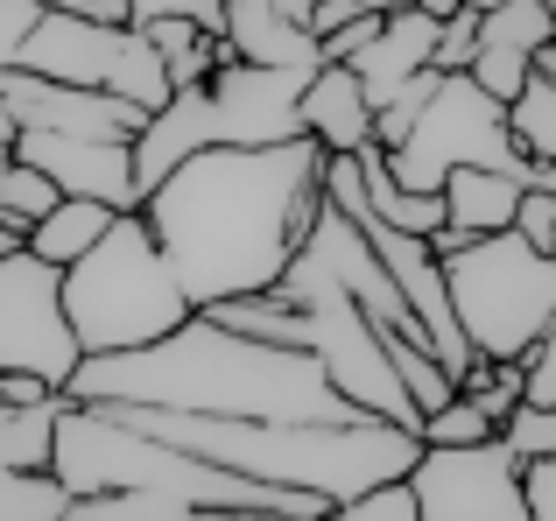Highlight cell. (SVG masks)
Returning <instances> with one entry per match:
<instances>
[{"label":"cell","instance_id":"1","mask_svg":"<svg viewBox=\"0 0 556 521\" xmlns=\"http://www.w3.org/2000/svg\"><path fill=\"white\" fill-rule=\"evenodd\" d=\"M317 205H325V149L311 135L268 141V149L212 141L141 198L198 310L282 282Z\"/></svg>","mask_w":556,"mask_h":521},{"label":"cell","instance_id":"2","mask_svg":"<svg viewBox=\"0 0 556 521\" xmlns=\"http://www.w3.org/2000/svg\"><path fill=\"white\" fill-rule=\"evenodd\" d=\"M64 395L71 402H163V409H218V416H303V423L367 416L331 387L325 359L311 345H275V339H254V331H232L212 310L184 317L155 345L85 353Z\"/></svg>","mask_w":556,"mask_h":521},{"label":"cell","instance_id":"3","mask_svg":"<svg viewBox=\"0 0 556 521\" xmlns=\"http://www.w3.org/2000/svg\"><path fill=\"white\" fill-rule=\"evenodd\" d=\"M64 310L78 325L85 353H127V345H155L198 317L177 260L163 254L149 212H121L99 247H85L64 268Z\"/></svg>","mask_w":556,"mask_h":521},{"label":"cell","instance_id":"4","mask_svg":"<svg viewBox=\"0 0 556 521\" xmlns=\"http://www.w3.org/2000/svg\"><path fill=\"white\" fill-rule=\"evenodd\" d=\"M444 275L465 339L486 359H521L556 325V254L535 247L515 226L479 233L472 247L444 254Z\"/></svg>","mask_w":556,"mask_h":521},{"label":"cell","instance_id":"5","mask_svg":"<svg viewBox=\"0 0 556 521\" xmlns=\"http://www.w3.org/2000/svg\"><path fill=\"white\" fill-rule=\"evenodd\" d=\"M275 289L303 303V325H311V353L325 359L331 387H339L353 409H367V416H394V423L422 430V409H416V395H408L402 367L388 359V339H380V325H374V317L359 310V303L345 296V289L331 282V275L317 268V260L303 254V247H296V260L282 268V282H275Z\"/></svg>","mask_w":556,"mask_h":521},{"label":"cell","instance_id":"6","mask_svg":"<svg viewBox=\"0 0 556 521\" xmlns=\"http://www.w3.org/2000/svg\"><path fill=\"white\" fill-rule=\"evenodd\" d=\"M394 177L408 191H444L451 169L465 163H493V169H529L515 127H507V99H493L472 71H444V85L430 92V106L416 113L408 141L388 149Z\"/></svg>","mask_w":556,"mask_h":521},{"label":"cell","instance_id":"7","mask_svg":"<svg viewBox=\"0 0 556 521\" xmlns=\"http://www.w3.org/2000/svg\"><path fill=\"white\" fill-rule=\"evenodd\" d=\"M85 345L64 310V268L42 260L36 247L0 260V367L42 373L50 387H71Z\"/></svg>","mask_w":556,"mask_h":521},{"label":"cell","instance_id":"8","mask_svg":"<svg viewBox=\"0 0 556 521\" xmlns=\"http://www.w3.org/2000/svg\"><path fill=\"white\" fill-rule=\"evenodd\" d=\"M529 458L493 430L472 444H422L408 466L422 500V521H529V486H521Z\"/></svg>","mask_w":556,"mask_h":521},{"label":"cell","instance_id":"9","mask_svg":"<svg viewBox=\"0 0 556 521\" xmlns=\"http://www.w3.org/2000/svg\"><path fill=\"white\" fill-rule=\"evenodd\" d=\"M317 64H247L226 56L212 71V113H218V141L232 149H268V141H296L303 135V85Z\"/></svg>","mask_w":556,"mask_h":521},{"label":"cell","instance_id":"10","mask_svg":"<svg viewBox=\"0 0 556 521\" xmlns=\"http://www.w3.org/2000/svg\"><path fill=\"white\" fill-rule=\"evenodd\" d=\"M14 155L50 169L56 191L106 198L113 212H141V177H135V141L127 135H50V127H22Z\"/></svg>","mask_w":556,"mask_h":521},{"label":"cell","instance_id":"11","mask_svg":"<svg viewBox=\"0 0 556 521\" xmlns=\"http://www.w3.org/2000/svg\"><path fill=\"white\" fill-rule=\"evenodd\" d=\"M0 99L14 106L22 127H50V135H141L149 106L106 92V85H64V78H42V71H0Z\"/></svg>","mask_w":556,"mask_h":521},{"label":"cell","instance_id":"12","mask_svg":"<svg viewBox=\"0 0 556 521\" xmlns=\"http://www.w3.org/2000/svg\"><path fill=\"white\" fill-rule=\"evenodd\" d=\"M121 36L127 22H106L92 8H42L36 36L22 42V71H42V78H64V85H106Z\"/></svg>","mask_w":556,"mask_h":521},{"label":"cell","instance_id":"13","mask_svg":"<svg viewBox=\"0 0 556 521\" xmlns=\"http://www.w3.org/2000/svg\"><path fill=\"white\" fill-rule=\"evenodd\" d=\"M556 42V8L549 0H501V8L479 14V56H472V78L486 85L493 99H515L529 85L535 56Z\"/></svg>","mask_w":556,"mask_h":521},{"label":"cell","instance_id":"14","mask_svg":"<svg viewBox=\"0 0 556 521\" xmlns=\"http://www.w3.org/2000/svg\"><path fill=\"white\" fill-rule=\"evenodd\" d=\"M218 141V113H212V85H177L169 106H155L135 135V177H141V198L169 177L177 163H190L198 149Z\"/></svg>","mask_w":556,"mask_h":521},{"label":"cell","instance_id":"15","mask_svg":"<svg viewBox=\"0 0 556 521\" xmlns=\"http://www.w3.org/2000/svg\"><path fill=\"white\" fill-rule=\"evenodd\" d=\"M303 135L325 155H359L367 141H380L374 135V99H367V85H359L353 64L325 56V64L311 71V85H303Z\"/></svg>","mask_w":556,"mask_h":521},{"label":"cell","instance_id":"16","mask_svg":"<svg viewBox=\"0 0 556 521\" xmlns=\"http://www.w3.org/2000/svg\"><path fill=\"white\" fill-rule=\"evenodd\" d=\"M437 36H444V22H437V14H422L416 0H408V8H394L388 22H380V36L353 56V71H359V85H367L374 113L388 106V99L402 92L416 71L437 64Z\"/></svg>","mask_w":556,"mask_h":521},{"label":"cell","instance_id":"17","mask_svg":"<svg viewBox=\"0 0 556 521\" xmlns=\"http://www.w3.org/2000/svg\"><path fill=\"white\" fill-rule=\"evenodd\" d=\"M226 42L247 64H325V36L275 0H226Z\"/></svg>","mask_w":556,"mask_h":521},{"label":"cell","instance_id":"18","mask_svg":"<svg viewBox=\"0 0 556 521\" xmlns=\"http://www.w3.org/2000/svg\"><path fill=\"white\" fill-rule=\"evenodd\" d=\"M521 191H529V169H493V163H465L444 177V219L465 233H501L515 226Z\"/></svg>","mask_w":556,"mask_h":521},{"label":"cell","instance_id":"19","mask_svg":"<svg viewBox=\"0 0 556 521\" xmlns=\"http://www.w3.org/2000/svg\"><path fill=\"white\" fill-rule=\"evenodd\" d=\"M121 219V212L106 205V198H78V191H64L50 212H42L36 226H28V247H36L42 260H56V268H71L85 247H99L106 240V226Z\"/></svg>","mask_w":556,"mask_h":521},{"label":"cell","instance_id":"20","mask_svg":"<svg viewBox=\"0 0 556 521\" xmlns=\"http://www.w3.org/2000/svg\"><path fill=\"white\" fill-rule=\"evenodd\" d=\"M71 395H42V402H0V466H28L50 472L56 458V416Z\"/></svg>","mask_w":556,"mask_h":521},{"label":"cell","instance_id":"21","mask_svg":"<svg viewBox=\"0 0 556 521\" xmlns=\"http://www.w3.org/2000/svg\"><path fill=\"white\" fill-rule=\"evenodd\" d=\"M507 127H515V141H521L529 163H556V42L535 56L529 85L507 99Z\"/></svg>","mask_w":556,"mask_h":521},{"label":"cell","instance_id":"22","mask_svg":"<svg viewBox=\"0 0 556 521\" xmlns=\"http://www.w3.org/2000/svg\"><path fill=\"white\" fill-rule=\"evenodd\" d=\"M71 521H204V514L163 486H106V494H78Z\"/></svg>","mask_w":556,"mask_h":521},{"label":"cell","instance_id":"23","mask_svg":"<svg viewBox=\"0 0 556 521\" xmlns=\"http://www.w3.org/2000/svg\"><path fill=\"white\" fill-rule=\"evenodd\" d=\"M78 494L56 472H28V466H0V521H71Z\"/></svg>","mask_w":556,"mask_h":521},{"label":"cell","instance_id":"24","mask_svg":"<svg viewBox=\"0 0 556 521\" xmlns=\"http://www.w3.org/2000/svg\"><path fill=\"white\" fill-rule=\"evenodd\" d=\"M56 198H64V191H56L50 169L22 163V155H8V163H0V212H8V219H28V226H36Z\"/></svg>","mask_w":556,"mask_h":521},{"label":"cell","instance_id":"25","mask_svg":"<svg viewBox=\"0 0 556 521\" xmlns=\"http://www.w3.org/2000/svg\"><path fill=\"white\" fill-rule=\"evenodd\" d=\"M345 521H422V500H416V480L408 472H394V480L367 486V494H353L339 508Z\"/></svg>","mask_w":556,"mask_h":521},{"label":"cell","instance_id":"26","mask_svg":"<svg viewBox=\"0 0 556 521\" xmlns=\"http://www.w3.org/2000/svg\"><path fill=\"white\" fill-rule=\"evenodd\" d=\"M493 430H501V423H493V416L479 409V402L465 395V387L444 402V409L422 416V444H472V437H493Z\"/></svg>","mask_w":556,"mask_h":521},{"label":"cell","instance_id":"27","mask_svg":"<svg viewBox=\"0 0 556 521\" xmlns=\"http://www.w3.org/2000/svg\"><path fill=\"white\" fill-rule=\"evenodd\" d=\"M501 437L515 444L521 458H549L556 452V402H521V409L501 423Z\"/></svg>","mask_w":556,"mask_h":521},{"label":"cell","instance_id":"28","mask_svg":"<svg viewBox=\"0 0 556 521\" xmlns=\"http://www.w3.org/2000/svg\"><path fill=\"white\" fill-rule=\"evenodd\" d=\"M42 22V0H0V71L22 64V42L36 36Z\"/></svg>","mask_w":556,"mask_h":521},{"label":"cell","instance_id":"29","mask_svg":"<svg viewBox=\"0 0 556 521\" xmlns=\"http://www.w3.org/2000/svg\"><path fill=\"white\" fill-rule=\"evenodd\" d=\"M472 56H479V8H458L444 22V36H437V64L444 71H472Z\"/></svg>","mask_w":556,"mask_h":521},{"label":"cell","instance_id":"30","mask_svg":"<svg viewBox=\"0 0 556 521\" xmlns=\"http://www.w3.org/2000/svg\"><path fill=\"white\" fill-rule=\"evenodd\" d=\"M515 233H529L535 247H549V254H556V191H543V183H529V191H521Z\"/></svg>","mask_w":556,"mask_h":521},{"label":"cell","instance_id":"31","mask_svg":"<svg viewBox=\"0 0 556 521\" xmlns=\"http://www.w3.org/2000/svg\"><path fill=\"white\" fill-rule=\"evenodd\" d=\"M521 381H529V395H521V402H556V325L529 345V353H521Z\"/></svg>","mask_w":556,"mask_h":521},{"label":"cell","instance_id":"32","mask_svg":"<svg viewBox=\"0 0 556 521\" xmlns=\"http://www.w3.org/2000/svg\"><path fill=\"white\" fill-rule=\"evenodd\" d=\"M521 486H529V521H556V452L529 458V466H521Z\"/></svg>","mask_w":556,"mask_h":521},{"label":"cell","instance_id":"33","mask_svg":"<svg viewBox=\"0 0 556 521\" xmlns=\"http://www.w3.org/2000/svg\"><path fill=\"white\" fill-rule=\"evenodd\" d=\"M380 22H388V14H353L345 28H331V36H325V56H339V64H353V56H359V50H367V42L380 36Z\"/></svg>","mask_w":556,"mask_h":521},{"label":"cell","instance_id":"34","mask_svg":"<svg viewBox=\"0 0 556 521\" xmlns=\"http://www.w3.org/2000/svg\"><path fill=\"white\" fill-rule=\"evenodd\" d=\"M353 14H367V8H359V0H317V8H311V28H317V36H331V28H345Z\"/></svg>","mask_w":556,"mask_h":521},{"label":"cell","instance_id":"35","mask_svg":"<svg viewBox=\"0 0 556 521\" xmlns=\"http://www.w3.org/2000/svg\"><path fill=\"white\" fill-rule=\"evenodd\" d=\"M22 247H28V219H8V212H0V260L22 254Z\"/></svg>","mask_w":556,"mask_h":521},{"label":"cell","instance_id":"36","mask_svg":"<svg viewBox=\"0 0 556 521\" xmlns=\"http://www.w3.org/2000/svg\"><path fill=\"white\" fill-rule=\"evenodd\" d=\"M416 8H422V14H437V22H451V14H458L465 0H416Z\"/></svg>","mask_w":556,"mask_h":521},{"label":"cell","instance_id":"37","mask_svg":"<svg viewBox=\"0 0 556 521\" xmlns=\"http://www.w3.org/2000/svg\"><path fill=\"white\" fill-rule=\"evenodd\" d=\"M14 135H22V120H14V106L0 99V141H14Z\"/></svg>","mask_w":556,"mask_h":521},{"label":"cell","instance_id":"38","mask_svg":"<svg viewBox=\"0 0 556 521\" xmlns=\"http://www.w3.org/2000/svg\"><path fill=\"white\" fill-rule=\"evenodd\" d=\"M275 8H282V14H296V22H311V8H317V0H275Z\"/></svg>","mask_w":556,"mask_h":521},{"label":"cell","instance_id":"39","mask_svg":"<svg viewBox=\"0 0 556 521\" xmlns=\"http://www.w3.org/2000/svg\"><path fill=\"white\" fill-rule=\"evenodd\" d=\"M367 14H394V8H408V0H359Z\"/></svg>","mask_w":556,"mask_h":521},{"label":"cell","instance_id":"40","mask_svg":"<svg viewBox=\"0 0 556 521\" xmlns=\"http://www.w3.org/2000/svg\"><path fill=\"white\" fill-rule=\"evenodd\" d=\"M42 8H92V0H42Z\"/></svg>","mask_w":556,"mask_h":521},{"label":"cell","instance_id":"41","mask_svg":"<svg viewBox=\"0 0 556 521\" xmlns=\"http://www.w3.org/2000/svg\"><path fill=\"white\" fill-rule=\"evenodd\" d=\"M465 8H479V14H486V8H501V0H465Z\"/></svg>","mask_w":556,"mask_h":521},{"label":"cell","instance_id":"42","mask_svg":"<svg viewBox=\"0 0 556 521\" xmlns=\"http://www.w3.org/2000/svg\"><path fill=\"white\" fill-rule=\"evenodd\" d=\"M549 8H556V0H549Z\"/></svg>","mask_w":556,"mask_h":521}]
</instances>
